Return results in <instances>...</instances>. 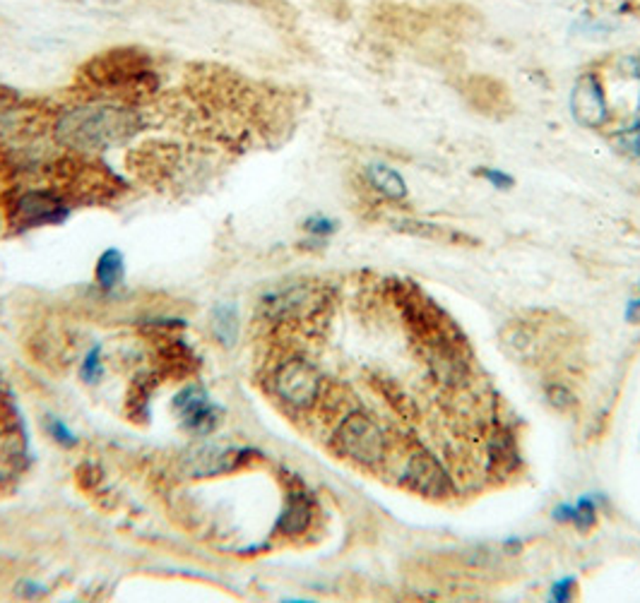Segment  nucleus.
<instances>
[{
    "mask_svg": "<svg viewBox=\"0 0 640 603\" xmlns=\"http://www.w3.org/2000/svg\"><path fill=\"white\" fill-rule=\"evenodd\" d=\"M142 130V116L128 104L89 101L63 111L54 121V140L73 155H97L118 147Z\"/></svg>",
    "mask_w": 640,
    "mask_h": 603,
    "instance_id": "obj_1",
    "label": "nucleus"
},
{
    "mask_svg": "<svg viewBox=\"0 0 640 603\" xmlns=\"http://www.w3.org/2000/svg\"><path fill=\"white\" fill-rule=\"evenodd\" d=\"M80 82L104 99L128 104L135 96L152 95L159 82V75L152 67L149 55L135 48H118L104 55H97L82 67Z\"/></svg>",
    "mask_w": 640,
    "mask_h": 603,
    "instance_id": "obj_2",
    "label": "nucleus"
},
{
    "mask_svg": "<svg viewBox=\"0 0 640 603\" xmlns=\"http://www.w3.org/2000/svg\"><path fill=\"white\" fill-rule=\"evenodd\" d=\"M70 215V205L63 190L20 188L5 197V219L15 231L58 224Z\"/></svg>",
    "mask_w": 640,
    "mask_h": 603,
    "instance_id": "obj_3",
    "label": "nucleus"
},
{
    "mask_svg": "<svg viewBox=\"0 0 640 603\" xmlns=\"http://www.w3.org/2000/svg\"><path fill=\"white\" fill-rule=\"evenodd\" d=\"M332 447L337 455L351 459L359 467H378L385 459L383 430L361 411L344 416L332 436Z\"/></svg>",
    "mask_w": 640,
    "mask_h": 603,
    "instance_id": "obj_4",
    "label": "nucleus"
},
{
    "mask_svg": "<svg viewBox=\"0 0 640 603\" xmlns=\"http://www.w3.org/2000/svg\"><path fill=\"white\" fill-rule=\"evenodd\" d=\"M323 380L309 361L290 358L272 373V389L277 399L291 409H310L320 397Z\"/></svg>",
    "mask_w": 640,
    "mask_h": 603,
    "instance_id": "obj_5",
    "label": "nucleus"
},
{
    "mask_svg": "<svg viewBox=\"0 0 640 603\" xmlns=\"http://www.w3.org/2000/svg\"><path fill=\"white\" fill-rule=\"evenodd\" d=\"M323 288L313 284H290V286L268 291L260 308L269 320H301L306 316H313L318 308H323Z\"/></svg>",
    "mask_w": 640,
    "mask_h": 603,
    "instance_id": "obj_6",
    "label": "nucleus"
},
{
    "mask_svg": "<svg viewBox=\"0 0 640 603\" xmlns=\"http://www.w3.org/2000/svg\"><path fill=\"white\" fill-rule=\"evenodd\" d=\"M404 478H407L411 490H417V493H422L426 497L451 496V477H448V471L441 467L436 457L424 452V449H419V452H414L410 457Z\"/></svg>",
    "mask_w": 640,
    "mask_h": 603,
    "instance_id": "obj_7",
    "label": "nucleus"
},
{
    "mask_svg": "<svg viewBox=\"0 0 640 603\" xmlns=\"http://www.w3.org/2000/svg\"><path fill=\"white\" fill-rule=\"evenodd\" d=\"M571 114L585 127H600L606 121L604 89L597 75H580L571 92Z\"/></svg>",
    "mask_w": 640,
    "mask_h": 603,
    "instance_id": "obj_8",
    "label": "nucleus"
},
{
    "mask_svg": "<svg viewBox=\"0 0 640 603\" xmlns=\"http://www.w3.org/2000/svg\"><path fill=\"white\" fill-rule=\"evenodd\" d=\"M246 457H249V449L229 447V445H202L183 459V467L188 477L205 478L234 469Z\"/></svg>",
    "mask_w": 640,
    "mask_h": 603,
    "instance_id": "obj_9",
    "label": "nucleus"
},
{
    "mask_svg": "<svg viewBox=\"0 0 640 603\" xmlns=\"http://www.w3.org/2000/svg\"><path fill=\"white\" fill-rule=\"evenodd\" d=\"M174 409L183 421V426L193 430V433H208V430H212L217 423V416H219V409L209 402L208 395L200 387H196V385H190V387L181 389L176 395Z\"/></svg>",
    "mask_w": 640,
    "mask_h": 603,
    "instance_id": "obj_10",
    "label": "nucleus"
},
{
    "mask_svg": "<svg viewBox=\"0 0 640 603\" xmlns=\"http://www.w3.org/2000/svg\"><path fill=\"white\" fill-rule=\"evenodd\" d=\"M27 462L25 440L15 426H0V486L13 483Z\"/></svg>",
    "mask_w": 640,
    "mask_h": 603,
    "instance_id": "obj_11",
    "label": "nucleus"
},
{
    "mask_svg": "<svg viewBox=\"0 0 640 603\" xmlns=\"http://www.w3.org/2000/svg\"><path fill=\"white\" fill-rule=\"evenodd\" d=\"M503 349L523 363H534L542 356V337L527 322H513L503 332Z\"/></svg>",
    "mask_w": 640,
    "mask_h": 603,
    "instance_id": "obj_12",
    "label": "nucleus"
},
{
    "mask_svg": "<svg viewBox=\"0 0 640 603\" xmlns=\"http://www.w3.org/2000/svg\"><path fill=\"white\" fill-rule=\"evenodd\" d=\"M366 178L373 186V190H378L388 200H404L407 197V183L402 181V176L395 168L385 166V164H371L366 168Z\"/></svg>",
    "mask_w": 640,
    "mask_h": 603,
    "instance_id": "obj_13",
    "label": "nucleus"
},
{
    "mask_svg": "<svg viewBox=\"0 0 640 603\" xmlns=\"http://www.w3.org/2000/svg\"><path fill=\"white\" fill-rule=\"evenodd\" d=\"M123 272H126V262H123V255L118 248H107L99 255L95 267V276L97 284H99L104 291H111L121 284Z\"/></svg>",
    "mask_w": 640,
    "mask_h": 603,
    "instance_id": "obj_14",
    "label": "nucleus"
},
{
    "mask_svg": "<svg viewBox=\"0 0 640 603\" xmlns=\"http://www.w3.org/2000/svg\"><path fill=\"white\" fill-rule=\"evenodd\" d=\"M310 517L313 515H310L309 497L294 496L287 503V509H284L282 519H279V531L284 537H299V534L309 529Z\"/></svg>",
    "mask_w": 640,
    "mask_h": 603,
    "instance_id": "obj_15",
    "label": "nucleus"
},
{
    "mask_svg": "<svg viewBox=\"0 0 640 603\" xmlns=\"http://www.w3.org/2000/svg\"><path fill=\"white\" fill-rule=\"evenodd\" d=\"M212 332L224 347H234L239 337V316L231 306H217L212 310Z\"/></svg>",
    "mask_w": 640,
    "mask_h": 603,
    "instance_id": "obj_16",
    "label": "nucleus"
},
{
    "mask_svg": "<svg viewBox=\"0 0 640 603\" xmlns=\"http://www.w3.org/2000/svg\"><path fill=\"white\" fill-rule=\"evenodd\" d=\"M616 147L626 156H631V159L640 161V126L621 130V133L616 135Z\"/></svg>",
    "mask_w": 640,
    "mask_h": 603,
    "instance_id": "obj_17",
    "label": "nucleus"
},
{
    "mask_svg": "<svg viewBox=\"0 0 640 603\" xmlns=\"http://www.w3.org/2000/svg\"><path fill=\"white\" fill-rule=\"evenodd\" d=\"M546 399H549V404H552L554 409L559 411L571 409L573 404H575V397H573V392L566 385H549V387H546Z\"/></svg>",
    "mask_w": 640,
    "mask_h": 603,
    "instance_id": "obj_18",
    "label": "nucleus"
},
{
    "mask_svg": "<svg viewBox=\"0 0 640 603\" xmlns=\"http://www.w3.org/2000/svg\"><path fill=\"white\" fill-rule=\"evenodd\" d=\"M400 228H404L407 234L414 236H426V238H441V241H451V234L445 228H438L433 224H422V222H402Z\"/></svg>",
    "mask_w": 640,
    "mask_h": 603,
    "instance_id": "obj_19",
    "label": "nucleus"
},
{
    "mask_svg": "<svg viewBox=\"0 0 640 603\" xmlns=\"http://www.w3.org/2000/svg\"><path fill=\"white\" fill-rule=\"evenodd\" d=\"M335 228L337 224L332 222L330 216H325V215H313L303 222V231H306V234L320 236V238H323V236L335 234Z\"/></svg>",
    "mask_w": 640,
    "mask_h": 603,
    "instance_id": "obj_20",
    "label": "nucleus"
},
{
    "mask_svg": "<svg viewBox=\"0 0 640 603\" xmlns=\"http://www.w3.org/2000/svg\"><path fill=\"white\" fill-rule=\"evenodd\" d=\"M101 373H104V368H101V351H89V356L85 358V366H82V377H85L89 385H95V382H99Z\"/></svg>",
    "mask_w": 640,
    "mask_h": 603,
    "instance_id": "obj_21",
    "label": "nucleus"
},
{
    "mask_svg": "<svg viewBox=\"0 0 640 603\" xmlns=\"http://www.w3.org/2000/svg\"><path fill=\"white\" fill-rule=\"evenodd\" d=\"M48 428H51V436L56 437V443H61V445H73L75 443V437H73V433L66 428V423L63 421H51L48 423Z\"/></svg>",
    "mask_w": 640,
    "mask_h": 603,
    "instance_id": "obj_22",
    "label": "nucleus"
},
{
    "mask_svg": "<svg viewBox=\"0 0 640 603\" xmlns=\"http://www.w3.org/2000/svg\"><path fill=\"white\" fill-rule=\"evenodd\" d=\"M479 174L484 176L486 181H492L496 188H511L513 186L511 176H505L503 171H496V168H484V171H479Z\"/></svg>",
    "mask_w": 640,
    "mask_h": 603,
    "instance_id": "obj_23",
    "label": "nucleus"
},
{
    "mask_svg": "<svg viewBox=\"0 0 640 603\" xmlns=\"http://www.w3.org/2000/svg\"><path fill=\"white\" fill-rule=\"evenodd\" d=\"M571 587H573L571 579H568L566 584H559V587L554 589V598H556V601H566V598H571Z\"/></svg>",
    "mask_w": 640,
    "mask_h": 603,
    "instance_id": "obj_24",
    "label": "nucleus"
},
{
    "mask_svg": "<svg viewBox=\"0 0 640 603\" xmlns=\"http://www.w3.org/2000/svg\"><path fill=\"white\" fill-rule=\"evenodd\" d=\"M626 320L628 322H640V301H634L631 306H628Z\"/></svg>",
    "mask_w": 640,
    "mask_h": 603,
    "instance_id": "obj_25",
    "label": "nucleus"
},
{
    "mask_svg": "<svg viewBox=\"0 0 640 603\" xmlns=\"http://www.w3.org/2000/svg\"><path fill=\"white\" fill-rule=\"evenodd\" d=\"M224 3H243V5H256V7H272V0H224Z\"/></svg>",
    "mask_w": 640,
    "mask_h": 603,
    "instance_id": "obj_26",
    "label": "nucleus"
}]
</instances>
